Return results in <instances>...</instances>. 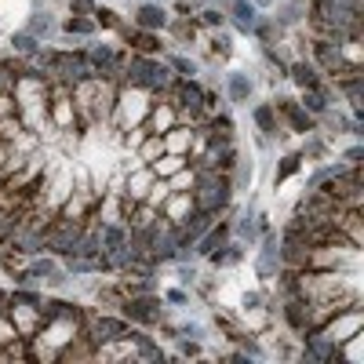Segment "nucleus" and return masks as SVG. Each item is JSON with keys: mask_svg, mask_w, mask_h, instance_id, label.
Returning a JSON list of instances; mask_svg holds the SVG:
<instances>
[{"mask_svg": "<svg viewBox=\"0 0 364 364\" xmlns=\"http://www.w3.org/2000/svg\"><path fill=\"white\" fill-rule=\"evenodd\" d=\"M248 95H252V80L245 73H230V99L233 102H248Z\"/></svg>", "mask_w": 364, "mask_h": 364, "instance_id": "nucleus-24", "label": "nucleus"}, {"mask_svg": "<svg viewBox=\"0 0 364 364\" xmlns=\"http://www.w3.org/2000/svg\"><path fill=\"white\" fill-rule=\"evenodd\" d=\"M149 106H154V102H149V91L139 87V84H128V87H120L113 95L109 117H113V124L120 132H135V128H142V120L149 117Z\"/></svg>", "mask_w": 364, "mask_h": 364, "instance_id": "nucleus-4", "label": "nucleus"}, {"mask_svg": "<svg viewBox=\"0 0 364 364\" xmlns=\"http://www.w3.org/2000/svg\"><path fill=\"white\" fill-rule=\"evenodd\" d=\"M204 18H208V26H223V15L219 11H204Z\"/></svg>", "mask_w": 364, "mask_h": 364, "instance_id": "nucleus-35", "label": "nucleus"}, {"mask_svg": "<svg viewBox=\"0 0 364 364\" xmlns=\"http://www.w3.org/2000/svg\"><path fill=\"white\" fill-rule=\"evenodd\" d=\"M135 154H139V164H154V161L164 154V139H161V135H154V132L142 135V142L135 146Z\"/></svg>", "mask_w": 364, "mask_h": 364, "instance_id": "nucleus-18", "label": "nucleus"}, {"mask_svg": "<svg viewBox=\"0 0 364 364\" xmlns=\"http://www.w3.org/2000/svg\"><path fill=\"white\" fill-rule=\"evenodd\" d=\"M11 84H15V73L8 66H0V91H11Z\"/></svg>", "mask_w": 364, "mask_h": 364, "instance_id": "nucleus-33", "label": "nucleus"}, {"mask_svg": "<svg viewBox=\"0 0 364 364\" xmlns=\"http://www.w3.org/2000/svg\"><path fill=\"white\" fill-rule=\"evenodd\" d=\"M284 113H288V120L295 124V132H310V117L302 113V109H299L295 102H284Z\"/></svg>", "mask_w": 364, "mask_h": 364, "instance_id": "nucleus-27", "label": "nucleus"}, {"mask_svg": "<svg viewBox=\"0 0 364 364\" xmlns=\"http://www.w3.org/2000/svg\"><path fill=\"white\" fill-rule=\"evenodd\" d=\"M87 63H91V70H102V73H113L117 70V55L106 48V44H95V48H91V55H87Z\"/></svg>", "mask_w": 364, "mask_h": 364, "instance_id": "nucleus-20", "label": "nucleus"}, {"mask_svg": "<svg viewBox=\"0 0 364 364\" xmlns=\"http://www.w3.org/2000/svg\"><path fill=\"white\" fill-rule=\"evenodd\" d=\"M233 22L245 29V33H252V29L259 26V15H255L252 0H233Z\"/></svg>", "mask_w": 364, "mask_h": 364, "instance_id": "nucleus-19", "label": "nucleus"}, {"mask_svg": "<svg viewBox=\"0 0 364 364\" xmlns=\"http://www.w3.org/2000/svg\"><path fill=\"white\" fill-rule=\"evenodd\" d=\"M132 44H135V48H139V51H157V48H161V44H157V41H154V37H146V33H142V37H135V41H132Z\"/></svg>", "mask_w": 364, "mask_h": 364, "instance_id": "nucleus-32", "label": "nucleus"}, {"mask_svg": "<svg viewBox=\"0 0 364 364\" xmlns=\"http://www.w3.org/2000/svg\"><path fill=\"white\" fill-rule=\"evenodd\" d=\"M226 237H230V226H226V223H223V226H215V230H208V233L197 240V252H200V255H211L215 248H223V245H226Z\"/></svg>", "mask_w": 364, "mask_h": 364, "instance_id": "nucleus-21", "label": "nucleus"}, {"mask_svg": "<svg viewBox=\"0 0 364 364\" xmlns=\"http://www.w3.org/2000/svg\"><path fill=\"white\" fill-rule=\"evenodd\" d=\"M37 58L48 66V73L58 80V84H66V87H77L80 80H87L91 73V63L84 55H73V51H51V55H44V51H37Z\"/></svg>", "mask_w": 364, "mask_h": 364, "instance_id": "nucleus-6", "label": "nucleus"}, {"mask_svg": "<svg viewBox=\"0 0 364 364\" xmlns=\"http://www.w3.org/2000/svg\"><path fill=\"white\" fill-rule=\"evenodd\" d=\"M99 248L109 255V252H117L120 245H124V240H128V233H124V226H117V223H102L99 230Z\"/></svg>", "mask_w": 364, "mask_h": 364, "instance_id": "nucleus-14", "label": "nucleus"}, {"mask_svg": "<svg viewBox=\"0 0 364 364\" xmlns=\"http://www.w3.org/2000/svg\"><path fill=\"white\" fill-rule=\"evenodd\" d=\"M302 109H310V113H324V109H328V102H324V95H321L317 87L306 91V102H302Z\"/></svg>", "mask_w": 364, "mask_h": 364, "instance_id": "nucleus-28", "label": "nucleus"}, {"mask_svg": "<svg viewBox=\"0 0 364 364\" xmlns=\"http://www.w3.org/2000/svg\"><path fill=\"white\" fill-rule=\"evenodd\" d=\"M211 259H215V266H230V262L240 259V245H223V248L211 252Z\"/></svg>", "mask_w": 364, "mask_h": 364, "instance_id": "nucleus-26", "label": "nucleus"}, {"mask_svg": "<svg viewBox=\"0 0 364 364\" xmlns=\"http://www.w3.org/2000/svg\"><path fill=\"white\" fill-rule=\"evenodd\" d=\"M190 193H193L197 211H204V215H215V211H223V208L230 204L233 182H230V175H223L219 168H200Z\"/></svg>", "mask_w": 364, "mask_h": 364, "instance_id": "nucleus-3", "label": "nucleus"}, {"mask_svg": "<svg viewBox=\"0 0 364 364\" xmlns=\"http://www.w3.org/2000/svg\"><path fill=\"white\" fill-rule=\"evenodd\" d=\"M66 29H70V33H95V22H91V18H84V15H77V18H70L66 22Z\"/></svg>", "mask_w": 364, "mask_h": 364, "instance_id": "nucleus-29", "label": "nucleus"}, {"mask_svg": "<svg viewBox=\"0 0 364 364\" xmlns=\"http://www.w3.org/2000/svg\"><path fill=\"white\" fill-rule=\"evenodd\" d=\"M73 102H77V109L91 120V124H99V120H109L113 87H109L99 73H91L87 80H80V84L73 87Z\"/></svg>", "mask_w": 364, "mask_h": 364, "instance_id": "nucleus-5", "label": "nucleus"}, {"mask_svg": "<svg viewBox=\"0 0 364 364\" xmlns=\"http://www.w3.org/2000/svg\"><path fill=\"white\" fill-rule=\"evenodd\" d=\"M277 266H281V245H277V237H266V245H262V252H259V262H255V269H259V277H277Z\"/></svg>", "mask_w": 364, "mask_h": 364, "instance_id": "nucleus-12", "label": "nucleus"}, {"mask_svg": "<svg viewBox=\"0 0 364 364\" xmlns=\"http://www.w3.org/2000/svg\"><path fill=\"white\" fill-rule=\"evenodd\" d=\"M0 314H8V291H0Z\"/></svg>", "mask_w": 364, "mask_h": 364, "instance_id": "nucleus-37", "label": "nucleus"}, {"mask_svg": "<svg viewBox=\"0 0 364 364\" xmlns=\"http://www.w3.org/2000/svg\"><path fill=\"white\" fill-rule=\"evenodd\" d=\"M186 161H190L186 154H168V149H164V154H161L154 164H149V168H154V175H157V178H171L175 171L186 168Z\"/></svg>", "mask_w": 364, "mask_h": 364, "instance_id": "nucleus-16", "label": "nucleus"}, {"mask_svg": "<svg viewBox=\"0 0 364 364\" xmlns=\"http://www.w3.org/2000/svg\"><path fill=\"white\" fill-rule=\"evenodd\" d=\"M120 336H128V324L117 321V317H95V321H91V331H87V339L95 343V346L113 343V339H120Z\"/></svg>", "mask_w": 364, "mask_h": 364, "instance_id": "nucleus-9", "label": "nucleus"}, {"mask_svg": "<svg viewBox=\"0 0 364 364\" xmlns=\"http://www.w3.org/2000/svg\"><path fill=\"white\" fill-rule=\"evenodd\" d=\"M11 91H15L18 120L29 132H44V124H48V99H51L48 80L37 77V73H22V77H15Z\"/></svg>", "mask_w": 364, "mask_h": 364, "instance_id": "nucleus-2", "label": "nucleus"}, {"mask_svg": "<svg viewBox=\"0 0 364 364\" xmlns=\"http://www.w3.org/2000/svg\"><path fill=\"white\" fill-rule=\"evenodd\" d=\"M175 117H178V109L175 106H149V128H154V135H164L171 124H175Z\"/></svg>", "mask_w": 364, "mask_h": 364, "instance_id": "nucleus-17", "label": "nucleus"}, {"mask_svg": "<svg viewBox=\"0 0 364 364\" xmlns=\"http://www.w3.org/2000/svg\"><path fill=\"white\" fill-rule=\"evenodd\" d=\"M175 109H182V113H190V117H197L200 109H204V91L193 84V77H186L178 84V91H175V102H171Z\"/></svg>", "mask_w": 364, "mask_h": 364, "instance_id": "nucleus-8", "label": "nucleus"}, {"mask_svg": "<svg viewBox=\"0 0 364 364\" xmlns=\"http://www.w3.org/2000/svg\"><path fill=\"white\" fill-rule=\"evenodd\" d=\"M11 48H15L18 55H29V58H37V51H41V44H37L33 33H15V37H11Z\"/></svg>", "mask_w": 364, "mask_h": 364, "instance_id": "nucleus-25", "label": "nucleus"}, {"mask_svg": "<svg viewBox=\"0 0 364 364\" xmlns=\"http://www.w3.org/2000/svg\"><path fill=\"white\" fill-rule=\"evenodd\" d=\"M168 66H171V70H178L182 77H193V73H197V63H190V58H182V55H175Z\"/></svg>", "mask_w": 364, "mask_h": 364, "instance_id": "nucleus-30", "label": "nucleus"}, {"mask_svg": "<svg viewBox=\"0 0 364 364\" xmlns=\"http://www.w3.org/2000/svg\"><path fill=\"white\" fill-rule=\"evenodd\" d=\"M168 299H171V302H186V291H178V288H171V291H168Z\"/></svg>", "mask_w": 364, "mask_h": 364, "instance_id": "nucleus-36", "label": "nucleus"}, {"mask_svg": "<svg viewBox=\"0 0 364 364\" xmlns=\"http://www.w3.org/2000/svg\"><path fill=\"white\" fill-rule=\"evenodd\" d=\"M154 168L149 164H135L132 168V175H128V190H124V197L128 200H146V193H149V186H154Z\"/></svg>", "mask_w": 364, "mask_h": 364, "instance_id": "nucleus-11", "label": "nucleus"}, {"mask_svg": "<svg viewBox=\"0 0 364 364\" xmlns=\"http://www.w3.org/2000/svg\"><path fill=\"white\" fill-rule=\"evenodd\" d=\"M124 77H128V84H139V87H146V91H168V87L175 84L171 66H168V63H157V58H146V55H135V58H132L128 70H124Z\"/></svg>", "mask_w": 364, "mask_h": 364, "instance_id": "nucleus-7", "label": "nucleus"}, {"mask_svg": "<svg viewBox=\"0 0 364 364\" xmlns=\"http://www.w3.org/2000/svg\"><path fill=\"white\" fill-rule=\"evenodd\" d=\"M124 314L132 321H142V324H157L161 321V302L157 299H132L124 306Z\"/></svg>", "mask_w": 364, "mask_h": 364, "instance_id": "nucleus-13", "label": "nucleus"}, {"mask_svg": "<svg viewBox=\"0 0 364 364\" xmlns=\"http://www.w3.org/2000/svg\"><path fill=\"white\" fill-rule=\"evenodd\" d=\"M44 324L29 336V343H33V350H29V357L37 360H58L63 357V350L70 343L80 339V314L73 306H66V302L58 299H44Z\"/></svg>", "mask_w": 364, "mask_h": 364, "instance_id": "nucleus-1", "label": "nucleus"}, {"mask_svg": "<svg viewBox=\"0 0 364 364\" xmlns=\"http://www.w3.org/2000/svg\"><path fill=\"white\" fill-rule=\"evenodd\" d=\"M135 26H139V29H164V26H168V15H164L161 4H142V8L135 11Z\"/></svg>", "mask_w": 364, "mask_h": 364, "instance_id": "nucleus-15", "label": "nucleus"}, {"mask_svg": "<svg viewBox=\"0 0 364 364\" xmlns=\"http://www.w3.org/2000/svg\"><path fill=\"white\" fill-rule=\"evenodd\" d=\"M255 219H259L255 211H245V215H240V223L233 226L237 237H240V240H248V245H255V240H259V226H255Z\"/></svg>", "mask_w": 364, "mask_h": 364, "instance_id": "nucleus-22", "label": "nucleus"}, {"mask_svg": "<svg viewBox=\"0 0 364 364\" xmlns=\"http://www.w3.org/2000/svg\"><path fill=\"white\" fill-rule=\"evenodd\" d=\"M164 149H168V154H186L190 157V149H197V128H168L164 135Z\"/></svg>", "mask_w": 364, "mask_h": 364, "instance_id": "nucleus-10", "label": "nucleus"}, {"mask_svg": "<svg viewBox=\"0 0 364 364\" xmlns=\"http://www.w3.org/2000/svg\"><path fill=\"white\" fill-rule=\"evenodd\" d=\"M299 161H302V157H288V161H284V168L277 171V182H281V178H288V175H291V171L299 168Z\"/></svg>", "mask_w": 364, "mask_h": 364, "instance_id": "nucleus-34", "label": "nucleus"}, {"mask_svg": "<svg viewBox=\"0 0 364 364\" xmlns=\"http://www.w3.org/2000/svg\"><path fill=\"white\" fill-rule=\"evenodd\" d=\"M29 33H33L37 41H41V37H51V33H55V18H51V11H37L33 18H29Z\"/></svg>", "mask_w": 364, "mask_h": 364, "instance_id": "nucleus-23", "label": "nucleus"}, {"mask_svg": "<svg viewBox=\"0 0 364 364\" xmlns=\"http://www.w3.org/2000/svg\"><path fill=\"white\" fill-rule=\"evenodd\" d=\"M295 80H299V84H306V87H317V77H314L310 66H295Z\"/></svg>", "mask_w": 364, "mask_h": 364, "instance_id": "nucleus-31", "label": "nucleus"}]
</instances>
